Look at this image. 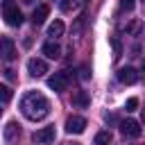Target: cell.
I'll return each instance as SVG.
<instances>
[{
  "instance_id": "6da1fadb",
  "label": "cell",
  "mask_w": 145,
  "mask_h": 145,
  "mask_svg": "<svg viewBox=\"0 0 145 145\" xmlns=\"http://www.w3.org/2000/svg\"><path fill=\"white\" fill-rule=\"evenodd\" d=\"M20 111L27 120H43L48 113H50V102L43 93L39 91H29L20 97Z\"/></svg>"
},
{
  "instance_id": "7a4b0ae2",
  "label": "cell",
  "mask_w": 145,
  "mask_h": 145,
  "mask_svg": "<svg viewBox=\"0 0 145 145\" xmlns=\"http://www.w3.org/2000/svg\"><path fill=\"white\" fill-rule=\"evenodd\" d=\"M0 9H2V18H5L7 25H11V27H20L23 25V14H20V9H18V5L14 0H2Z\"/></svg>"
},
{
  "instance_id": "3957f363",
  "label": "cell",
  "mask_w": 145,
  "mask_h": 145,
  "mask_svg": "<svg viewBox=\"0 0 145 145\" xmlns=\"http://www.w3.org/2000/svg\"><path fill=\"white\" fill-rule=\"evenodd\" d=\"M68 84H70V72H68V70H61V72H54L52 77H48V86H50L52 91H57V93L66 91Z\"/></svg>"
},
{
  "instance_id": "277c9868",
  "label": "cell",
  "mask_w": 145,
  "mask_h": 145,
  "mask_svg": "<svg viewBox=\"0 0 145 145\" xmlns=\"http://www.w3.org/2000/svg\"><path fill=\"white\" fill-rule=\"evenodd\" d=\"M0 59L2 61H14L16 59V43L9 36H0Z\"/></svg>"
},
{
  "instance_id": "5b68a950",
  "label": "cell",
  "mask_w": 145,
  "mask_h": 145,
  "mask_svg": "<svg viewBox=\"0 0 145 145\" xmlns=\"http://www.w3.org/2000/svg\"><path fill=\"white\" fill-rule=\"evenodd\" d=\"M120 131H122V136H127V138H138V136L143 134L140 122H138V120H131V118L120 122Z\"/></svg>"
},
{
  "instance_id": "8992f818",
  "label": "cell",
  "mask_w": 145,
  "mask_h": 145,
  "mask_svg": "<svg viewBox=\"0 0 145 145\" xmlns=\"http://www.w3.org/2000/svg\"><path fill=\"white\" fill-rule=\"evenodd\" d=\"M54 136H57V131H54V127H41L39 131H34V143H39V145H48V143H52L54 140Z\"/></svg>"
},
{
  "instance_id": "52a82bcc",
  "label": "cell",
  "mask_w": 145,
  "mask_h": 145,
  "mask_svg": "<svg viewBox=\"0 0 145 145\" xmlns=\"http://www.w3.org/2000/svg\"><path fill=\"white\" fill-rule=\"evenodd\" d=\"M86 129V118H82V116H70L68 120H66V131L68 134H82Z\"/></svg>"
},
{
  "instance_id": "ba28073f",
  "label": "cell",
  "mask_w": 145,
  "mask_h": 145,
  "mask_svg": "<svg viewBox=\"0 0 145 145\" xmlns=\"http://www.w3.org/2000/svg\"><path fill=\"white\" fill-rule=\"evenodd\" d=\"M27 70H29V75L32 77H43L45 72H48V63L43 61V59H29L27 61Z\"/></svg>"
},
{
  "instance_id": "9c48e42d",
  "label": "cell",
  "mask_w": 145,
  "mask_h": 145,
  "mask_svg": "<svg viewBox=\"0 0 145 145\" xmlns=\"http://www.w3.org/2000/svg\"><path fill=\"white\" fill-rule=\"evenodd\" d=\"M118 82H122V84H136L138 82V70L131 68V66L120 68L118 70Z\"/></svg>"
},
{
  "instance_id": "30bf717a",
  "label": "cell",
  "mask_w": 145,
  "mask_h": 145,
  "mask_svg": "<svg viewBox=\"0 0 145 145\" xmlns=\"http://www.w3.org/2000/svg\"><path fill=\"white\" fill-rule=\"evenodd\" d=\"M70 102H72V106H77V109H86V106L91 104V97H88V93H86V91L77 88V91H72Z\"/></svg>"
},
{
  "instance_id": "8fae6325",
  "label": "cell",
  "mask_w": 145,
  "mask_h": 145,
  "mask_svg": "<svg viewBox=\"0 0 145 145\" xmlns=\"http://www.w3.org/2000/svg\"><path fill=\"white\" fill-rule=\"evenodd\" d=\"M41 52H43L48 59H59V57H61V48H59L57 41H48V43H43Z\"/></svg>"
},
{
  "instance_id": "7c38bea8",
  "label": "cell",
  "mask_w": 145,
  "mask_h": 145,
  "mask_svg": "<svg viewBox=\"0 0 145 145\" xmlns=\"http://www.w3.org/2000/svg\"><path fill=\"white\" fill-rule=\"evenodd\" d=\"M48 14H50V7H48V5H39V7L34 9V14H32V23H34V25H43L45 18H48Z\"/></svg>"
},
{
  "instance_id": "4fadbf2b",
  "label": "cell",
  "mask_w": 145,
  "mask_h": 145,
  "mask_svg": "<svg viewBox=\"0 0 145 145\" xmlns=\"http://www.w3.org/2000/svg\"><path fill=\"white\" fill-rule=\"evenodd\" d=\"M20 136V125L18 122H7V127H5V138L7 140H14V138H18Z\"/></svg>"
},
{
  "instance_id": "5bb4252c",
  "label": "cell",
  "mask_w": 145,
  "mask_h": 145,
  "mask_svg": "<svg viewBox=\"0 0 145 145\" xmlns=\"http://www.w3.org/2000/svg\"><path fill=\"white\" fill-rule=\"evenodd\" d=\"M61 34H63V23H61V20H54V23L48 27V36L54 41V39H59Z\"/></svg>"
},
{
  "instance_id": "9a60e30c",
  "label": "cell",
  "mask_w": 145,
  "mask_h": 145,
  "mask_svg": "<svg viewBox=\"0 0 145 145\" xmlns=\"http://www.w3.org/2000/svg\"><path fill=\"white\" fill-rule=\"evenodd\" d=\"M109 43H111V50H113V61H118L122 57V43L118 36H109Z\"/></svg>"
},
{
  "instance_id": "2e32d148",
  "label": "cell",
  "mask_w": 145,
  "mask_h": 145,
  "mask_svg": "<svg viewBox=\"0 0 145 145\" xmlns=\"http://www.w3.org/2000/svg\"><path fill=\"white\" fill-rule=\"evenodd\" d=\"M111 138H113V136H111V131H109V129H102V131H97V134H95V145H109V143H111Z\"/></svg>"
},
{
  "instance_id": "e0dca14e",
  "label": "cell",
  "mask_w": 145,
  "mask_h": 145,
  "mask_svg": "<svg viewBox=\"0 0 145 145\" xmlns=\"http://www.w3.org/2000/svg\"><path fill=\"white\" fill-rule=\"evenodd\" d=\"M14 97V91L9 88V86H5V84H0V102L5 104V102H9Z\"/></svg>"
},
{
  "instance_id": "ac0fdd59",
  "label": "cell",
  "mask_w": 145,
  "mask_h": 145,
  "mask_svg": "<svg viewBox=\"0 0 145 145\" xmlns=\"http://www.w3.org/2000/svg\"><path fill=\"white\" fill-rule=\"evenodd\" d=\"M84 23H86V18H84V16H79V18L75 20V27H72V36H79V34H82V29H84Z\"/></svg>"
},
{
  "instance_id": "d6986e66",
  "label": "cell",
  "mask_w": 145,
  "mask_h": 145,
  "mask_svg": "<svg viewBox=\"0 0 145 145\" xmlns=\"http://www.w3.org/2000/svg\"><path fill=\"white\" fill-rule=\"evenodd\" d=\"M140 27H143V23H140V20H134V23H129V25H127V34L136 36V34L140 32Z\"/></svg>"
},
{
  "instance_id": "ffe728a7",
  "label": "cell",
  "mask_w": 145,
  "mask_h": 145,
  "mask_svg": "<svg viewBox=\"0 0 145 145\" xmlns=\"http://www.w3.org/2000/svg\"><path fill=\"white\" fill-rule=\"evenodd\" d=\"M77 72H79L77 77H79L82 82H86V79H91V68H88V66H79V70H77Z\"/></svg>"
},
{
  "instance_id": "44dd1931",
  "label": "cell",
  "mask_w": 145,
  "mask_h": 145,
  "mask_svg": "<svg viewBox=\"0 0 145 145\" xmlns=\"http://www.w3.org/2000/svg\"><path fill=\"white\" fill-rule=\"evenodd\" d=\"M125 109H127V111H136V109H138V97H129L127 104H125Z\"/></svg>"
},
{
  "instance_id": "7402d4cb",
  "label": "cell",
  "mask_w": 145,
  "mask_h": 145,
  "mask_svg": "<svg viewBox=\"0 0 145 145\" xmlns=\"http://www.w3.org/2000/svg\"><path fill=\"white\" fill-rule=\"evenodd\" d=\"M136 7V0H120V9H125V11H131Z\"/></svg>"
},
{
  "instance_id": "603a6c76",
  "label": "cell",
  "mask_w": 145,
  "mask_h": 145,
  "mask_svg": "<svg viewBox=\"0 0 145 145\" xmlns=\"http://www.w3.org/2000/svg\"><path fill=\"white\" fill-rule=\"evenodd\" d=\"M70 5H72L70 0H61V2H59V7H61V11H68V9H70Z\"/></svg>"
},
{
  "instance_id": "cb8c5ba5",
  "label": "cell",
  "mask_w": 145,
  "mask_h": 145,
  "mask_svg": "<svg viewBox=\"0 0 145 145\" xmlns=\"http://www.w3.org/2000/svg\"><path fill=\"white\" fill-rule=\"evenodd\" d=\"M104 120H106V122H116V116H109V113H104Z\"/></svg>"
},
{
  "instance_id": "d4e9b609",
  "label": "cell",
  "mask_w": 145,
  "mask_h": 145,
  "mask_svg": "<svg viewBox=\"0 0 145 145\" xmlns=\"http://www.w3.org/2000/svg\"><path fill=\"white\" fill-rule=\"evenodd\" d=\"M5 75H7L9 79H14V70H11V68H7V70H5Z\"/></svg>"
},
{
  "instance_id": "484cf974",
  "label": "cell",
  "mask_w": 145,
  "mask_h": 145,
  "mask_svg": "<svg viewBox=\"0 0 145 145\" xmlns=\"http://www.w3.org/2000/svg\"><path fill=\"white\" fill-rule=\"evenodd\" d=\"M138 77H143V79H145V63H143V68H140V75H138Z\"/></svg>"
},
{
  "instance_id": "4316f807",
  "label": "cell",
  "mask_w": 145,
  "mask_h": 145,
  "mask_svg": "<svg viewBox=\"0 0 145 145\" xmlns=\"http://www.w3.org/2000/svg\"><path fill=\"white\" fill-rule=\"evenodd\" d=\"M63 145H82V143H75V140H72V143H63Z\"/></svg>"
},
{
  "instance_id": "83f0119b",
  "label": "cell",
  "mask_w": 145,
  "mask_h": 145,
  "mask_svg": "<svg viewBox=\"0 0 145 145\" xmlns=\"http://www.w3.org/2000/svg\"><path fill=\"white\" fill-rule=\"evenodd\" d=\"M143 125H145V109H143Z\"/></svg>"
},
{
  "instance_id": "f1b7e54d",
  "label": "cell",
  "mask_w": 145,
  "mask_h": 145,
  "mask_svg": "<svg viewBox=\"0 0 145 145\" xmlns=\"http://www.w3.org/2000/svg\"><path fill=\"white\" fill-rule=\"evenodd\" d=\"M23 2H32V0H23Z\"/></svg>"
},
{
  "instance_id": "f546056e",
  "label": "cell",
  "mask_w": 145,
  "mask_h": 145,
  "mask_svg": "<svg viewBox=\"0 0 145 145\" xmlns=\"http://www.w3.org/2000/svg\"><path fill=\"white\" fill-rule=\"evenodd\" d=\"M0 118H2V109H0Z\"/></svg>"
},
{
  "instance_id": "4dcf8cb0",
  "label": "cell",
  "mask_w": 145,
  "mask_h": 145,
  "mask_svg": "<svg viewBox=\"0 0 145 145\" xmlns=\"http://www.w3.org/2000/svg\"><path fill=\"white\" fill-rule=\"evenodd\" d=\"M140 2H143V5H145V0H140Z\"/></svg>"
}]
</instances>
